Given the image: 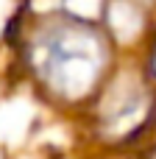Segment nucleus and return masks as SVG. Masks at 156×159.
Returning a JSON list of instances; mask_svg holds the SVG:
<instances>
[{"instance_id": "nucleus-1", "label": "nucleus", "mask_w": 156, "mask_h": 159, "mask_svg": "<svg viewBox=\"0 0 156 159\" xmlns=\"http://www.w3.org/2000/svg\"><path fill=\"white\" fill-rule=\"evenodd\" d=\"M109 50L103 34L81 17L47 20L31 42V64L45 87L70 101L84 98L100 78Z\"/></svg>"}]
</instances>
